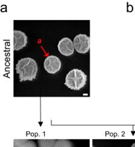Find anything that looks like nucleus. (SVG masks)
I'll return each instance as SVG.
<instances>
[{
  "mask_svg": "<svg viewBox=\"0 0 135 147\" xmlns=\"http://www.w3.org/2000/svg\"><path fill=\"white\" fill-rule=\"evenodd\" d=\"M20 82L32 81L36 77L38 72V65L35 60L32 58L26 57L18 61L15 67Z\"/></svg>",
  "mask_w": 135,
  "mask_h": 147,
  "instance_id": "nucleus-1",
  "label": "nucleus"
},
{
  "mask_svg": "<svg viewBox=\"0 0 135 147\" xmlns=\"http://www.w3.org/2000/svg\"><path fill=\"white\" fill-rule=\"evenodd\" d=\"M87 82V75L80 69H74L65 77V85L70 90L78 91L84 87Z\"/></svg>",
  "mask_w": 135,
  "mask_h": 147,
  "instance_id": "nucleus-2",
  "label": "nucleus"
},
{
  "mask_svg": "<svg viewBox=\"0 0 135 147\" xmlns=\"http://www.w3.org/2000/svg\"><path fill=\"white\" fill-rule=\"evenodd\" d=\"M75 49L80 54H86L90 49V37L85 34L76 35L74 40Z\"/></svg>",
  "mask_w": 135,
  "mask_h": 147,
  "instance_id": "nucleus-3",
  "label": "nucleus"
},
{
  "mask_svg": "<svg viewBox=\"0 0 135 147\" xmlns=\"http://www.w3.org/2000/svg\"><path fill=\"white\" fill-rule=\"evenodd\" d=\"M45 70L50 74L58 72L61 67V62L59 58L55 55H49L44 62Z\"/></svg>",
  "mask_w": 135,
  "mask_h": 147,
  "instance_id": "nucleus-4",
  "label": "nucleus"
},
{
  "mask_svg": "<svg viewBox=\"0 0 135 147\" xmlns=\"http://www.w3.org/2000/svg\"><path fill=\"white\" fill-rule=\"evenodd\" d=\"M58 49L62 55L66 57L72 55L75 50L74 43L70 38L67 37L62 38L59 41Z\"/></svg>",
  "mask_w": 135,
  "mask_h": 147,
  "instance_id": "nucleus-5",
  "label": "nucleus"
},
{
  "mask_svg": "<svg viewBox=\"0 0 135 147\" xmlns=\"http://www.w3.org/2000/svg\"><path fill=\"white\" fill-rule=\"evenodd\" d=\"M27 43V36L21 30L13 31V49L19 51L26 46Z\"/></svg>",
  "mask_w": 135,
  "mask_h": 147,
  "instance_id": "nucleus-6",
  "label": "nucleus"
},
{
  "mask_svg": "<svg viewBox=\"0 0 135 147\" xmlns=\"http://www.w3.org/2000/svg\"><path fill=\"white\" fill-rule=\"evenodd\" d=\"M14 147H37V145L32 140L16 139L14 140Z\"/></svg>",
  "mask_w": 135,
  "mask_h": 147,
  "instance_id": "nucleus-7",
  "label": "nucleus"
},
{
  "mask_svg": "<svg viewBox=\"0 0 135 147\" xmlns=\"http://www.w3.org/2000/svg\"><path fill=\"white\" fill-rule=\"evenodd\" d=\"M56 142L55 139H39L38 140V147H53Z\"/></svg>",
  "mask_w": 135,
  "mask_h": 147,
  "instance_id": "nucleus-8",
  "label": "nucleus"
},
{
  "mask_svg": "<svg viewBox=\"0 0 135 147\" xmlns=\"http://www.w3.org/2000/svg\"><path fill=\"white\" fill-rule=\"evenodd\" d=\"M53 147H74L72 143L69 140H57Z\"/></svg>",
  "mask_w": 135,
  "mask_h": 147,
  "instance_id": "nucleus-9",
  "label": "nucleus"
},
{
  "mask_svg": "<svg viewBox=\"0 0 135 147\" xmlns=\"http://www.w3.org/2000/svg\"><path fill=\"white\" fill-rule=\"evenodd\" d=\"M131 147H135V143L134 144H133L132 145V146Z\"/></svg>",
  "mask_w": 135,
  "mask_h": 147,
  "instance_id": "nucleus-10",
  "label": "nucleus"
},
{
  "mask_svg": "<svg viewBox=\"0 0 135 147\" xmlns=\"http://www.w3.org/2000/svg\"><path fill=\"white\" fill-rule=\"evenodd\" d=\"M93 147H95V146H93Z\"/></svg>",
  "mask_w": 135,
  "mask_h": 147,
  "instance_id": "nucleus-11",
  "label": "nucleus"
}]
</instances>
